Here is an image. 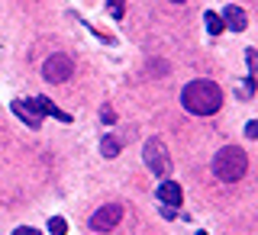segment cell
I'll return each instance as SVG.
<instances>
[{"instance_id": "obj_1", "label": "cell", "mask_w": 258, "mask_h": 235, "mask_svg": "<svg viewBox=\"0 0 258 235\" xmlns=\"http://www.w3.org/2000/svg\"><path fill=\"white\" fill-rule=\"evenodd\" d=\"M181 103H184L187 113H194V116H213V113H220V107H223V91H220L216 81L197 77V81H190V84L184 87Z\"/></svg>"}, {"instance_id": "obj_2", "label": "cell", "mask_w": 258, "mask_h": 235, "mask_svg": "<svg viewBox=\"0 0 258 235\" xmlns=\"http://www.w3.org/2000/svg\"><path fill=\"white\" fill-rule=\"evenodd\" d=\"M248 171V155L239 148V145H226V148L216 151V158H213V174L220 177V181L226 184H236L242 181Z\"/></svg>"}, {"instance_id": "obj_3", "label": "cell", "mask_w": 258, "mask_h": 235, "mask_svg": "<svg viewBox=\"0 0 258 235\" xmlns=\"http://www.w3.org/2000/svg\"><path fill=\"white\" fill-rule=\"evenodd\" d=\"M142 158H145V168L152 174H168L171 171V158H168V148L161 139H149L142 148Z\"/></svg>"}, {"instance_id": "obj_4", "label": "cell", "mask_w": 258, "mask_h": 235, "mask_svg": "<svg viewBox=\"0 0 258 235\" xmlns=\"http://www.w3.org/2000/svg\"><path fill=\"white\" fill-rule=\"evenodd\" d=\"M71 74H75L71 55H52V58L42 64V77L52 81V84H64V81H71Z\"/></svg>"}, {"instance_id": "obj_5", "label": "cell", "mask_w": 258, "mask_h": 235, "mask_svg": "<svg viewBox=\"0 0 258 235\" xmlns=\"http://www.w3.org/2000/svg\"><path fill=\"white\" fill-rule=\"evenodd\" d=\"M119 219H123V206H119V203H107V206H100L91 216V229L94 232H107V229H113V225H119Z\"/></svg>"}, {"instance_id": "obj_6", "label": "cell", "mask_w": 258, "mask_h": 235, "mask_svg": "<svg viewBox=\"0 0 258 235\" xmlns=\"http://www.w3.org/2000/svg\"><path fill=\"white\" fill-rule=\"evenodd\" d=\"M10 107H13V113H16V116H20L29 129H39V126H42V113H39L36 100H13Z\"/></svg>"}, {"instance_id": "obj_7", "label": "cell", "mask_w": 258, "mask_h": 235, "mask_svg": "<svg viewBox=\"0 0 258 235\" xmlns=\"http://www.w3.org/2000/svg\"><path fill=\"white\" fill-rule=\"evenodd\" d=\"M220 20H223V29H232V32H242V29L248 26V16L242 13V10H239L236 4H229V7H226Z\"/></svg>"}, {"instance_id": "obj_8", "label": "cell", "mask_w": 258, "mask_h": 235, "mask_svg": "<svg viewBox=\"0 0 258 235\" xmlns=\"http://www.w3.org/2000/svg\"><path fill=\"white\" fill-rule=\"evenodd\" d=\"M158 200L165 206H181V200H184V190H181V184H174V181H165L158 187Z\"/></svg>"}, {"instance_id": "obj_9", "label": "cell", "mask_w": 258, "mask_h": 235, "mask_svg": "<svg viewBox=\"0 0 258 235\" xmlns=\"http://www.w3.org/2000/svg\"><path fill=\"white\" fill-rule=\"evenodd\" d=\"M36 107H39V113H42V116H55V119H61V123H71L68 113L58 110L52 100H48V97H36Z\"/></svg>"}, {"instance_id": "obj_10", "label": "cell", "mask_w": 258, "mask_h": 235, "mask_svg": "<svg viewBox=\"0 0 258 235\" xmlns=\"http://www.w3.org/2000/svg\"><path fill=\"white\" fill-rule=\"evenodd\" d=\"M119 148H123V145H119L116 135H103V142H100L103 158H116V155H119Z\"/></svg>"}, {"instance_id": "obj_11", "label": "cell", "mask_w": 258, "mask_h": 235, "mask_svg": "<svg viewBox=\"0 0 258 235\" xmlns=\"http://www.w3.org/2000/svg\"><path fill=\"white\" fill-rule=\"evenodd\" d=\"M204 23H207V32H210V36H220V32H223V20H220V16H216V13H204Z\"/></svg>"}, {"instance_id": "obj_12", "label": "cell", "mask_w": 258, "mask_h": 235, "mask_svg": "<svg viewBox=\"0 0 258 235\" xmlns=\"http://www.w3.org/2000/svg\"><path fill=\"white\" fill-rule=\"evenodd\" d=\"M48 232H52V235H64V232H68V222H64L61 216H52V219H48Z\"/></svg>"}, {"instance_id": "obj_13", "label": "cell", "mask_w": 258, "mask_h": 235, "mask_svg": "<svg viewBox=\"0 0 258 235\" xmlns=\"http://www.w3.org/2000/svg\"><path fill=\"white\" fill-rule=\"evenodd\" d=\"M107 7H110V16H113V20H123V13H126L123 0H107Z\"/></svg>"}, {"instance_id": "obj_14", "label": "cell", "mask_w": 258, "mask_h": 235, "mask_svg": "<svg viewBox=\"0 0 258 235\" xmlns=\"http://www.w3.org/2000/svg\"><path fill=\"white\" fill-rule=\"evenodd\" d=\"M245 135H248V139H258V123H255V119L245 126Z\"/></svg>"}, {"instance_id": "obj_15", "label": "cell", "mask_w": 258, "mask_h": 235, "mask_svg": "<svg viewBox=\"0 0 258 235\" xmlns=\"http://www.w3.org/2000/svg\"><path fill=\"white\" fill-rule=\"evenodd\" d=\"M100 119H103V123H116V113H113V110H100Z\"/></svg>"}, {"instance_id": "obj_16", "label": "cell", "mask_w": 258, "mask_h": 235, "mask_svg": "<svg viewBox=\"0 0 258 235\" xmlns=\"http://www.w3.org/2000/svg\"><path fill=\"white\" fill-rule=\"evenodd\" d=\"M13 235H39L36 229H32V225H20V229H16Z\"/></svg>"}, {"instance_id": "obj_17", "label": "cell", "mask_w": 258, "mask_h": 235, "mask_svg": "<svg viewBox=\"0 0 258 235\" xmlns=\"http://www.w3.org/2000/svg\"><path fill=\"white\" fill-rule=\"evenodd\" d=\"M161 216H165V219H174V206H161Z\"/></svg>"}, {"instance_id": "obj_18", "label": "cell", "mask_w": 258, "mask_h": 235, "mask_svg": "<svg viewBox=\"0 0 258 235\" xmlns=\"http://www.w3.org/2000/svg\"><path fill=\"white\" fill-rule=\"evenodd\" d=\"M171 4H184V0H171Z\"/></svg>"}]
</instances>
